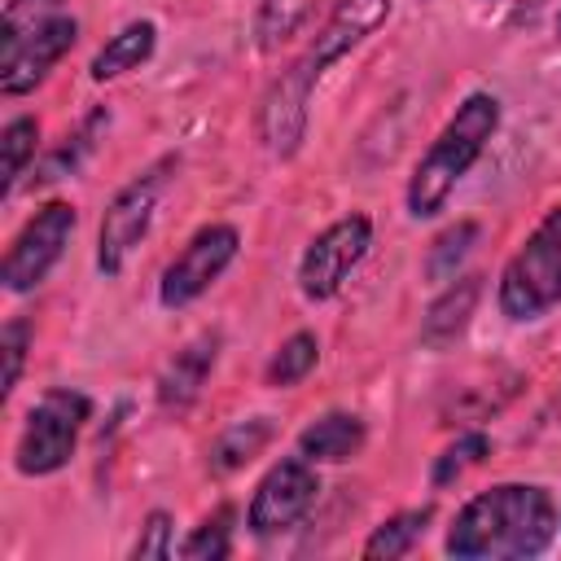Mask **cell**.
<instances>
[{
    "instance_id": "cell-1",
    "label": "cell",
    "mask_w": 561,
    "mask_h": 561,
    "mask_svg": "<svg viewBox=\"0 0 561 561\" xmlns=\"http://www.w3.org/2000/svg\"><path fill=\"white\" fill-rule=\"evenodd\" d=\"M557 535V504L543 486L530 482H500L473 495L451 530L447 557L456 561H526L539 557Z\"/></svg>"
},
{
    "instance_id": "cell-2",
    "label": "cell",
    "mask_w": 561,
    "mask_h": 561,
    "mask_svg": "<svg viewBox=\"0 0 561 561\" xmlns=\"http://www.w3.org/2000/svg\"><path fill=\"white\" fill-rule=\"evenodd\" d=\"M495 127H500V101L491 92H473L456 105V114L434 136V145L421 153V162L408 180V210L416 219H430L443 210V202L451 197L460 175L482 158Z\"/></svg>"
},
{
    "instance_id": "cell-3",
    "label": "cell",
    "mask_w": 561,
    "mask_h": 561,
    "mask_svg": "<svg viewBox=\"0 0 561 561\" xmlns=\"http://www.w3.org/2000/svg\"><path fill=\"white\" fill-rule=\"evenodd\" d=\"M79 22L61 9V0H9L0 22V92H31L70 48Z\"/></svg>"
},
{
    "instance_id": "cell-4",
    "label": "cell",
    "mask_w": 561,
    "mask_h": 561,
    "mask_svg": "<svg viewBox=\"0 0 561 561\" xmlns=\"http://www.w3.org/2000/svg\"><path fill=\"white\" fill-rule=\"evenodd\" d=\"M561 302V206H552L522 250L504 263L500 311L508 320H539Z\"/></svg>"
},
{
    "instance_id": "cell-5",
    "label": "cell",
    "mask_w": 561,
    "mask_h": 561,
    "mask_svg": "<svg viewBox=\"0 0 561 561\" xmlns=\"http://www.w3.org/2000/svg\"><path fill=\"white\" fill-rule=\"evenodd\" d=\"M88 412H92V403L79 390H61V386L44 390L39 403L26 412V425L18 434V451H13L18 473H26V478L57 473L75 456V443H79Z\"/></svg>"
},
{
    "instance_id": "cell-6",
    "label": "cell",
    "mask_w": 561,
    "mask_h": 561,
    "mask_svg": "<svg viewBox=\"0 0 561 561\" xmlns=\"http://www.w3.org/2000/svg\"><path fill=\"white\" fill-rule=\"evenodd\" d=\"M167 171H175V158H158L153 167H145L131 184H123L114 193V202L105 206V219H101V237H96V267L105 276H118L127 254L136 250V241L149 232V219H153V206H158V193L167 184Z\"/></svg>"
},
{
    "instance_id": "cell-7",
    "label": "cell",
    "mask_w": 561,
    "mask_h": 561,
    "mask_svg": "<svg viewBox=\"0 0 561 561\" xmlns=\"http://www.w3.org/2000/svg\"><path fill=\"white\" fill-rule=\"evenodd\" d=\"M70 232H75V206H70V202H48V206H39V210L22 224V232L13 237L9 254H4V267H0L4 289H9V294L35 289V285L53 272V263L61 259Z\"/></svg>"
},
{
    "instance_id": "cell-8",
    "label": "cell",
    "mask_w": 561,
    "mask_h": 561,
    "mask_svg": "<svg viewBox=\"0 0 561 561\" xmlns=\"http://www.w3.org/2000/svg\"><path fill=\"white\" fill-rule=\"evenodd\" d=\"M373 245V224L364 215H346L337 224H329L307 250H302V263H298V289L302 298L311 302H324L342 289V280L359 267V259L368 254Z\"/></svg>"
},
{
    "instance_id": "cell-9",
    "label": "cell",
    "mask_w": 561,
    "mask_h": 561,
    "mask_svg": "<svg viewBox=\"0 0 561 561\" xmlns=\"http://www.w3.org/2000/svg\"><path fill=\"white\" fill-rule=\"evenodd\" d=\"M237 245H241V237H237L232 224H206V228H197L193 241L162 272V285H158L162 307H188L197 294H206L219 280V272L237 259Z\"/></svg>"
},
{
    "instance_id": "cell-10",
    "label": "cell",
    "mask_w": 561,
    "mask_h": 561,
    "mask_svg": "<svg viewBox=\"0 0 561 561\" xmlns=\"http://www.w3.org/2000/svg\"><path fill=\"white\" fill-rule=\"evenodd\" d=\"M316 491H320V478L311 469L307 456H289L280 465H272L263 473V482L254 486V500H250V530L254 535H280L289 526H298L307 517V508L316 504Z\"/></svg>"
},
{
    "instance_id": "cell-11",
    "label": "cell",
    "mask_w": 561,
    "mask_h": 561,
    "mask_svg": "<svg viewBox=\"0 0 561 561\" xmlns=\"http://www.w3.org/2000/svg\"><path fill=\"white\" fill-rule=\"evenodd\" d=\"M320 79L302 61H294L263 92V101H259V136H263V145L276 158H289L302 145V136H307V105H311V88Z\"/></svg>"
},
{
    "instance_id": "cell-12",
    "label": "cell",
    "mask_w": 561,
    "mask_h": 561,
    "mask_svg": "<svg viewBox=\"0 0 561 561\" xmlns=\"http://www.w3.org/2000/svg\"><path fill=\"white\" fill-rule=\"evenodd\" d=\"M386 18H390V0H337L333 13H329V22L320 26L316 44H311L298 61L320 79L324 66H333L337 57H346V53H351L359 39H368Z\"/></svg>"
},
{
    "instance_id": "cell-13",
    "label": "cell",
    "mask_w": 561,
    "mask_h": 561,
    "mask_svg": "<svg viewBox=\"0 0 561 561\" xmlns=\"http://www.w3.org/2000/svg\"><path fill=\"white\" fill-rule=\"evenodd\" d=\"M215 359H219V333H215V329H206V333H197L193 342H184V346L171 355V364L162 368V377H158V403H162L167 412H184V408L202 394V386H206Z\"/></svg>"
},
{
    "instance_id": "cell-14",
    "label": "cell",
    "mask_w": 561,
    "mask_h": 561,
    "mask_svg": "<svg viewBox=\"0 0 561 561\" xmlns=\"http://www.w3.org/2000/svg\"><path fill=\"white\" fill-rule=\"evenodd\" d=\"M478 298H482V276H456V280H447V289L430 302V311H425V320H421V342H425L430 351L451 346V342L465 333V324H469Z\"/></svg>"
},
{
    "instance_id": "cell-15",
    "label": "cell",
    "mask_w": 561,
    "mask_h": 561,
    "mask_svg": "<svg viewBox=\"0 0 561 561\" xmlns=\"http://www.w3.org/2000/svg\"><path fill=\"white\" fill-rule=\"evenodd\" d=\"M364 447V421L351 412H329L320 421H311L298 434V451L311 465H342Z\"/></svg>"
},
{
    "instance_id": "cell-16",
    "label": "cell",
    "mask_w": 561,
    "mask_h": 561,
    "mask_svg": "<svg viewBox=\"0 0 561 561\" xmlns=\"http://www.w3.org/2000/svg\"><path fill=\"white\" fill-rule=\"evenodd\" d=\"M153 39H158L153 22H131V26H123V31H118V35H114L96 57H92V79H96V83H105V79H118V75L136 70L140 61H149Z\"/></svg>"
},
{
    "instance_id": "cell-17",
    "label": "cell",
    "mask_w": 561,
    "mask_h": 561,
    "mask_svg": "<svg viewBox=\"0 0 561 561\" xmlns=\"http://www.w3.org/2000/svg\"><path fill=\"white\" fill-rule=\"evenodd\" d=\"M272 421L267 416H254V421H237L232 430H224L215 443H210V469L215 473H232L241 465H250L267 443H272Z\"/></svg>"
},
{
    "instance_id": "cell-18",
    "label": "cell",
    "mask_w": 561,
    "mask_h": 561,
    "mask_svg": "<svg viewBox=\"0 0 561 561\" xmlns=\"http://www.w3.org/2000/svg\"><path fill=\"white\" fill-rule=\"evenodd\" d=\"M425 526H430V508H408V513H394L390 522H381L373 535H368V543H364V557L368 561H390V557H403V552H412L416 548V539L425 535Z\"/></svg>"
},
{
    "instance_id": "cell-19",
    "label": "cell",
    "mask_w": 561,
    "mask_h": 561,
    "mask_svg": "<svg viewBox=\"0 0 561 561\" xmlns=\"http://www.w3.org/2000/svg\"><path fill=\"white\" fill-rule=\"evenodd\" d=\"M316 0H263L259 18H254V35L263 53H276L280 44H289L298 35V26L311 18Z\"/></svg>"
},
{
    "instance_id": "cell-20",
    "label": "cell",
    "mask_w": 561,
    "mask_h": 561,
    "mask_svg": "<svg viewBox=\"0 0 561 561\" xmlns=\"http://www.w3.org/2000/svg\"><path fill=\"white\" fill-rule=\"evenodd\" d=\"M473 241H478V224L473 219H460L447 232H438L434 245H430V254H425V276L430 280H443V285L456 280V267L469 259Z\"/></svg>"
},
{
    "instance_id": "cell-21",
    "label": "cell",
    "mask_w": 561,
    "mask_h": 561,
    "mask_svg": "<svg viewBox=\"0 0 561 561\" xmlns=\"http://www.w3.org/2000/svg\"><path fill=\"white\" fill-rule=\"evenodd\" d=\"M316 359H320V342L311 337V333H294L289 342H280V351L272 355V364H267V386H298L311 368H316Z\"/></svg>"
},
{
    "instance_id": "cell-22",
    "label": "cell",
    "mask_w": 561,
    "mask_h": 561,
    "mask_svg": "<svg viewBox=\"0 0 561 561\" xmlns=\"http://www.w3.org/2000/svg\"><path fill=\"white\" fill-rule=\"evenodd\" d=\"M110 114L105 110H96L75 136H66V145L57 149V153H48V162L35 171V184H48V180H61V175H70L79 162H83V153L92 149V140H96V131H101V123H105Z\"/></svg>"
},
{
    "instance_id": "cell-23",
    "label": "cell",
    "mask_w": 561,
    "mask_h": 561,
    "mask_svg": "<svg viewBox=\"0 0 561 561\" xmlns=\"http://www.w3.org/2000/svg\"><path fill=\"white\" fill-rule=\"evenodd\" d=\"M228 526H232V508H219L215 517H206V522L180 543V557H188V561H219V557H228V552H232Z\"/></svg>"
},
{
    "instance_id": "cell-24",
    "label": "cell",
    "mask_w": 561,
    "mask_h": 561,
    "mask_svg": "<svg viewBox=\"0 0 561 561\" xmlns=\"http://www.w3.org/2000/svg\"><path fill=\"white\" fill-rule=\"evenodd\" d=\"M35 140H39V123L35 118H13L4 127V193H13V184L22 180L26 162L35 158Z\"/></svg>"
},
{
    "instance_id": "cell-25",
    "label": "cell",
    "mask_w": 561,
    "mask_h": 561,
    "mask_svg": "<svg viewBox=\"0 0 561 561\" xmlns=\"http://www.w3.org/2000/svg\"><path fill=\"white\" fill-rule=\"evenodd\" d=\"M486 434H460L438 460H434V486H447V482H456L469 465H478L482 456H486Z\"/></svg>"
},
{
    "instance_id": "cell-26",
    "label": "cell",
    "mask_w": 561,
    "mask_h": 561,
    "mask_svg": "<svg viewBox=\"0 0 561 561\" xmlns=\"http://www.w3.org/2000/svg\"><path fill=\"white\" fill-rule=\"evenodd\" d=\"M26 342H31V324L26 320H9L0 351H4V377H0V394H13L18 377H22V359H26Z\"/></svg>"
},
{
    "instance_id": "cell-27",
    "label": "cell",
    "mask_w": 561,
    "mask_h": 561,
    "mask_svg": "<svg viewBox=\"0 0 561 561\" xmlns=\"http://www.w3.org/2000/svg\"><path fill=\"white\" fill-rule=\"evenodd\" d=\"M131 557L136 561H162V557H171V517L167 513H149L145 517L140 539L131 543Z\"/></svg>"
},
{
    "instance_id": "cell-28",
    "label": "cell",
    "mask_w": 561,
    "mask_h": 561,
    "mask_svg": "<svg viewBox=\"0 0 561 561\" xmlns=\"http://www.w3.org/2000/svg\"><path fill=\"white\" fill-rule=\"evenodd\" d=\"M557 31H561V18H557Z\"/></svg>"
}]
</instances>
